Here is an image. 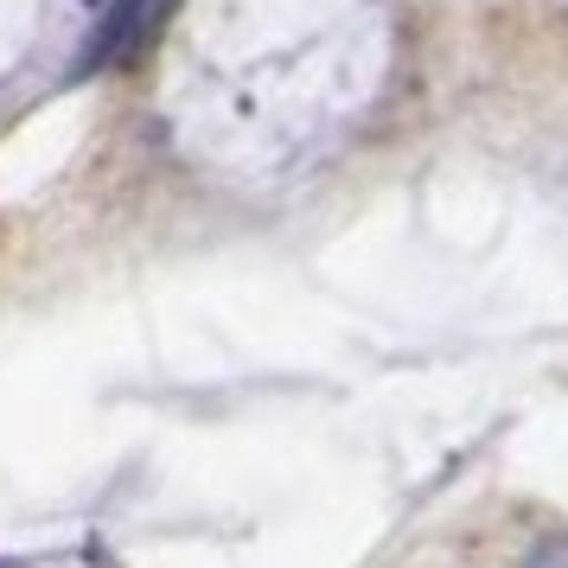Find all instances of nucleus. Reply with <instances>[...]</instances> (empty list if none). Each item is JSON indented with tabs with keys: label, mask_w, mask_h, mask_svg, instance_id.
<instances>
[{
	"label": "nucleus",
	"mask_w": 568,
	"mask_h": 568,
	"mask_svg": "<svg viewBox=\"0 0 568 568\" xmlns=\"http://www.w3.org/2000/svg\"><path fill=\"white\" fill-rule=\"evenodd\" d=\"M173 7L180 0H115L103 13V27H97V39H90V52H83V71H109V64H129L134 52H148L154 32L173 20Z\"/></svg>",
	"instance_id": "1"
},
{
	"label": "nucleus",
	"mask_w": 568,
	"mask_h": 568,
	"mask_svg": "<svg viewBox=\"0 0 568 568\" xmlns=\"http://www.w3.org/2000/svg\"><path fill=\"white\" fill-rule=\"evenodd\" d=\"M524 568H568V530H549V537L530 542Z\"/></svg>",
	"instance_id": "2"
}]
</instances>
